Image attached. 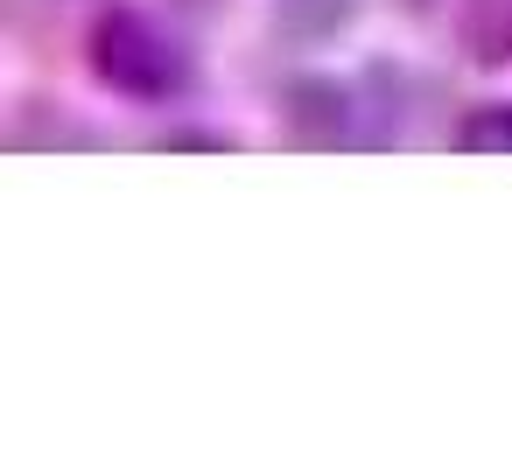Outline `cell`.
<instances>
[{
  "mask_svg": "<svg viewBox=\"0 0 512 470\" xmlns=\"http://www.w3.org/2000/svg\"><path fill=\"white\" fill-rule=\"evenodd\" d=\"M92 78L113 85L120 99L162 106V99H183V92H190L197 64H190L183 36H169L155 15L113 8V15H99V29H92Z\"/></svg>",
  "mask_w": 512,
  "mask_h": 470,
  "instance_id": "6da1fadb",
  "label": "cell"
},
{
  "mask_svg": "<svg viewBox=\"0 0 512 470\" xmlns=\"http://www.w3.org/2000/svg\"><path fill=\"white\" fill-rule=\"evenodd\" d=\"M358 113H365L358 92L337 85V78H309V85H295V106H288V120H295L309 141H365Z\"/></svg>",
  "mask_w": 512,
  "mask_h": 470,
  "instance_id": "7a4b0ae2",
  "label": "cell"
},
{
  "mask_svg": "<svg viewBox=\"0 0 512 470\" xmlns=\"http://www.w3.org/2000/svg\"><path fill=\"white\" fill-rule=\"evenodd\" d=\"M274 22H281L288 36L323 43V36H337V29L358 22V0H274Z\"/></svg>",
  "mask_w": 512,
  "mask_h": 470,
  "instance_id": "3957f363",
  "label": "cell"
},
{
  "mask_svg": "<svg viewBox=\"0 0 512 470\" xmlns=\"http://www.w3.org/2000/svg\"><path fill=\"white\" fill-rule=\"evenodd\" d=\"M456 148L463 155H512V106H470L456 120Z\"/></svg>",
  "mask_w": 512,
  "mask_h": 470,
  "instance_id": "277c9868",
  "label": "cell"
},
{
  "mask_svg": "<svg viewBox=\"0 0 512 470\" xmlns=\"http://www.w3.org/2000/svg\"><path fill=\"white\" fill-rule=\"evenodd\" d=\"M176 148H232V134H169Z\"/></svg>",
  "mask_w": 512,
  "mask_h": 470,
  "instance_id": "5b68a950",
  "label": "cell"
}]
</instances>
